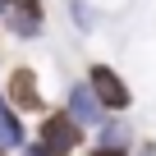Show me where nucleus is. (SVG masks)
<instances>
[{"mask_svg":"<svg viewBox=\"0 0 156 156\" xmlns=\"http://www.w3.org/2000/svg\"><path fill=\"white\" fill-rule=\"evenodd\" d=\"M78 138H83V124H78L73 115H51V119L41 124V147H46L51 156H69V151L78 147Z\"/></svg>","mask_w":156,"mask_h":156,"instance_id":"1","label":"nucleus"},{"mask_svg":"<svg viewBox=\"0 0 156 156\" xmlns=\"http://www.w3.org/2000/svg\"><path fill=\"white\" fill-rule=\"evenodd\" d=\"M5 147H23V124L14 119V110L0 101V151Z\"/></svg>","mask_w":156,"mask_h":156,"instance_id":"5","label":"nucleus"},{"mask_svg":"<svg viewBox=\"0 0 156 156\" xmlns=\"http://www.w3.org/2000/svg\"><path fill=\"white\" fill-rule=\"evenodd\" d=\"M124 138H129V133H124L119 124H110V129H101V151H119V147H124Z\"/></svg>","mask_w":156,"mask_h":156,"instance_id":"6","label":"nucleus"},{"mask_svg":"<svg viewBox=\"0 0 156 156\" xmlns=\"http://www.w3.org/2000/svg\"><path fill=\"white\" fill-rule=\"evenodd\" d=\"M9 92H14V101H19L23 110H41V97H37V78H32V69H19V73H14Z\"/></svg>","mask_w":156,"mask_h":156,"instance_id":"4","label":"nucleus"},{"mask_svg":"<svg viewBox=\"0 0 156 156\" xmlns=\"http://www.w3.org/2000/svg\"><path fill=\"white\" fill-rule=\"evenodd\" d=\"M69 115H73L78 124H97V119H101L97 92H92V87H73V92H69Z\"/></svg>","mask_w":156,"mask_h":156,"instance_id":"3","label":"nucleus"},{"mask_svg":"<svg viewBox=\"0 0 156 156\" xmlns=\"http://www.w3.org/2000/svg\"><path fill=\"white\" fill-rule=\"evenodd\" d=\"M23 156H51V151H46V147H28Z\"/></svg>","mask_w":156,"mask_h":156,"instance_id":"7","label":"nucleus"},{"mask_svg":"<svg viewBox=\"0 0 156 156\" xmlns=\"http://www.w3.org/2000/svg\"><path fill=\"white\" fill-rule=\"evenodd\" d=\"M92 92H97V101H101V106H110V110H124V106H129V87L119 83V73H115V69H106V64H97V69H92Z\"/></svg>","mask_w":156,"mask_h":156,"instance_id":"2","label":"nucleus"},{"mask_svg":"<svg viewBox=\"0 0 156 156\" xmlns=\"http://www.w3.org/2000/svg\"><path fill=\"white\" fill-rule=\"evenodd\" d=\"M97 156H124V151H97Z\"/></svg>","mask_w":156,"mask_h":156,"instance_id":"8","label":"nucleus"}]
</instances>
